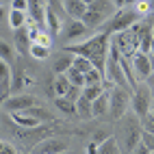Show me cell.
I'll return each mask as SVG.
<instances>
[{"label":"cell","instance_id":"cell-28","mask_svg":"<svg viewBox=\"0 0 154 154\" xmlns=\"http://www.w3.org/2000/svg\"><path fill=\"white\" fill-rule=\"evenodd\" d=\"M33 59L37 61H44L50 57V48H44V46H37V44H30V52H28Z\"/></svg>","mask_w":154,"mask_h":154},{"label":"cell","instance_id":"cell-1","mask_svg":"<svg viewBox=\"0 0 154 154\" xmlns=\"http://www.w3.org/2000/svg\"><path fill=\"white\" fill-rule=\"evenodd\" d=\"M109 46H111V35L106 33H98L89 39H83L78 44H67L63 50L74 57H83L87 61H91L102 76H104V67H106V57H109Z\"/></svg>","mask_w":154,"mask_h":154},{"label":"cell","instance_id":"cell-38","mask_svg":"<svg viewBox=\"0 0 154 154\" xmlns=\"http://www.w3.org/2000/svg\"><path fill=\"white\" fill-rule=\"evenodd\" d=\"M146 83H148V85H154V69H152V74L148 76V80H146Z\"/></svg>","mask_w":154,"mask_h":154},{"label":"cell","instance_id":"cell-10","mask_svg":"<svg viewBox=\"0 0 154 154\" xmlns=\"http://www.w3.org/2000/svg\"><path fill=\"white\" fill-rule=\"evenodd\" d=\"M130 67H132V74H135L137 83H146L148 76L152 74V65H150V59L146 52H137L135 57L130 59Z\"/></svg>","mask_w":154,"mask_h":154},{"label":"cell","instance_id":"cell-47","mask_svg":"<svg viewBox=\"0 0 154 154\" xmlns=\"http://www.w3.org/2000/svg\"><path fill=\"white\" fill-rule=\"evenodd\" d=\"M152 115H154V109H152Z\"/></svg>","mask_w":154,"mask_h":154},{"label":"cell","instance_id":"cell-2","mask_svg":"<svg viewBox=\"0 0 154 154\" xmlns=\"http://www.w3.org/2000/svg\"><path fill=\"white\" fill-rule=\"evenodd\" d=\"M115 11L117 9L113 5V0H94V2L87 7L85 15L80 17V22H83L89 30H96V28H100L104 24L109 17L115 15Z\"/></svg>","mask_w":154,"mask_h":154},{"label":"cell","instance_id":"cell-11","mask_svg":"<svg viewBox=\"0 0 154 154\" xmlns=\"http://www.w3.org/2000/svg\"><path fill=\"white\" fill-rule=\"evenodd\" d=\"M46 5H48V0H28L26 15L30 17V24H35L39 28L46 26Z\"/></svg>","mask_w":154,"mask_h":154},{"label":"cell","instance_id":"cell-29","mask_svg":"<svg viewBox=\"0 0 154 154\" xmlns=\"http://www.w3.org/2000/svg\"><path fill=\"white\" fill-rule=\"evenodd\" d=\"M72 67H76L80 74H87L89 69H94L91 61H87V59H83V57H74V61H72Z\"/></svg>","mask_w":154,"mask_h":154},{"label":"cell","instance_id":"cell-26","mask_svg":"<svg viewBox=\"0 0 154 154\" xmlns=\"http://www.w3.org/2000/svg\"><path fill=\"white\" fill-rule=\"evenodd\" d=\"M65 76H67V80H69V85H74V87H80V89L85 87V74H80V72H78L76 67H69Z\"/></svg>","mask_w":154,"mask_h":154},{"label":"cell","instance_id":"cell-30","mask_svg":"<svg viewBox=\"0 0 154 154\" xmlns=\"http://www.w3.org/2000/svg\"><path fill=\"white\" fill-rule=\"evenodd\" d=\"M98 83H104V76L94 67V69H89L85 74V85H98Z\"/></svg>","mask_w":154,"mask_h":154},{"label":"cell","instance_id":"cell-43","mask_svg":"<svg viewBox=\"0 0 154 154\" xmlns=\"http://www.w3.org/2000/svg\"><path fill=\"white\" fill-rule=\"evenodd\" d=\"M150 89H152V98H154V85H150Z\"/></svg>","mask_w":154,"mask_h":154},{"label":"cell","instance_id":"cell-33","mask_svg":"<svg viewBox=\"0 0 154 154\" xmlns=\"http://www.w3.org/2000/svg\"><path fill=\"white\" fill-rule=\"evenodd\" d=\"M141 143L154 154V135H150V132H141Z\"/></svg>","mask_w":154,"mask_h":154},{"label":"cell","instance_id":"cell-6","mask_svg":"<svg viewBox=\"0 0 154 154\" xmlns=\"http://www.w3.org/2000/svg\"><path fill=\"white\" fill-rule=\"evenodd\" d=\"M152 102H154V98H152L150 85L148 83H137L135 89L130 91V111L141 119L152 111Z\"/></svg>","mask_w":154,"mask_h":154},{"label":"cell","instance_id":"cell-20","mask_svg":"<svg viewBox=\"0 0 154 154\" xmlns=\"http://www.w3.org/2000/svg\"><path fill=\"white\" fill-rule=\"evenodd\" d=\"M69 80L65 74H57L54 76V83H52V89H54V96L57 98H65L67 96V91H69Z\"/></svg>","mask_w":154,"mask_h":154},{"label":"cell","instance_id":"cell-17","mask_svg":"<svg viewBox=\"0 0 154 154\" xmlns=\"http://www.w3.org/2000/svg\"><path fill=\"white\" fill-rule=\"evenodd\" d=\"M46 26H48V30H50V35L61 33V17H59V13L54 11L52 2L46 5Z\"/></svg>","mask_w":154,"mask_h":154},{"label":"cell","instance_id":"cell-14","mask_svg":"<svg viewBox=\"0 0 154 154\" xmlns=\"http://www.w3.org/2000/svg\"><path fill=\"white\" fill-rule=\"evenodd\" d=\"M30 35H28V28L22 26V28H17L15 30V35H13V50H17L20 54H28L30 52Z\"/></svg>","mask_w":154,"mask_h":154},{"label":"cell","instance_id":"cell-27","mask_svg":"<svg viewBox=\"0 0 154 154\" xmlns=\"http://www.w3.org/2000/svg\"><path fill=\"white\" fill-rule=\"evenodd\" d=\"M98 154H119V148H117V139L115 137H109L102 146L98 148Z\"/></svg>","mask_w":154,"mask_h":154},{"label":"cell","instance_id":"cell-25","mask_svg":"<svg viewBox=\"0 0 154 154\" xmlns=\"http://www.w3.org/2000/svg\"><path fill=\"white\" fill-rule=\"evenodd\" d=\"M54 106L65 115H76V102H69L67 98H54Z\"/></svg>","mask_w":154,"mask_h":154},{"label":"cell","instance_id":"cell-7","mask_svg":"<svg viewBox=\"0 0 154 154\" xmlns=\"http://www.w3.org/2000/svg\"><path fill=\"white\" fill-rule=\"evenodd\" d=\"M117 124H119V135L124 137V148L130 152L141 141V119L132 111H128Z\"/></svg>","mask_w":154,"mask_h":154},{"label":"cell","instance_id":"cell-48","mask_svg":"<svg viewBox=\"0 0 154 154\" xmlns=\"http://www.w3.org/2000/svg\"><path fill=\"white\" fill-rule=\"evenodd\" d=\"M0 5H2V0H0Z\"/></svg>","mask_w":154,"mask_h":154},{"label":"cell","instance_id":"cell-37","mask_svg":"<svg viewBox=\"0 0 154 154\" xmlns=\"http://www.w3.org/2000/svg\"><path fill=\"white\" fill-rule=\"evenodd\" d=\"M128 154H152V152H150V150H148L146 146H143V143H141V141H139V143H137V146H135V148H132V150L128 152Z\"/></svg>","mask_w":154,"mask_h":154},{"label":"cell","instance_id":"cell-18","mask_svg":"<svg viewBox=\"0 0 154 154\" xmlns=\"http://www.w3.org/2000/svg\"><path fill=\"white\" fill-rule=\"evenodd\" d=\"M106 113H109V91H104L91 102V117H102Z\"/></svg>","mask_w":154,"mask_h":154},{"label":"cell","instance_id":"cell-8","mask_svg":"<svg viewBox=\"0 0 154 154\" xmlns=\"http://www.w3.org/2000/svg\"><path fill=\"white\" fill-rule=\"evenodd\" d=\"M69 150V141L65 137H46L33 148V154H65Z\"/></svg>","mask_w":154,"mask_h":154},{"label":"cell","instance_id":"cell-44","mask_svg":"<svg viewBox=\"0 0 154 154\" xmlns=\"http://www.w3.org/2000/svg\"><path fill=\"white\" fill-rule=\"evenodd\" d=\"M152 39H154V24H152Z\"/></svg>","mask_w":154,"mask_h":154},{"label":"cell","instance_id":"cell-12","mask_svg":"<svg viewBox=\"0 0 154 154\" xmlns=\"http://www.w3.org/2000/svg\"><path fill=\"white\" fill-rule=\"evenodd\" d=\"M11 78H13L11 63L0 59V102L9 98V94H11Z\"/></svg>","mask_w":154,"mask_h":154},{"label":"cell","instance_id":"cell-3","mask_svg":"<svg viewBox=\"0 0 154 154\" xmlns=\"http://www.w3.org/2000/svg\"><path fill=\"white\" fill-rule=\"evenodd\" d=\"M141 15L135 11V7H126V9H119L115 11V15L109 17L104 24L100 26V33H106V35H115V33H122L126 28H132L135 24L141 22Z\"/></svg>","mask_w":154,"mask_h":154},{"label":"cell","instance_id":"cell-35","mask_svg":"<svg viewBox=\"0 0 154 154\" xmlns=\"http://www.w3.org/2000/svg\"><path fill=\"white\" fill-rule=\"evenodd\" d=\"M11 9L15 11H28V0H11Z\"/></svg>","mask_w":154,"mask_h":154},{"label":"cell","instance_id":"cell-23","mask_svg":"<svg viewBox=\"0 0 154 154\" xmlns=\"http://www.w3.org/2000/svg\"><path fill=\"white\" fill-rule=\"evenodd\" d=\"M109 137H111V135H106L104 130H98L96 135H94V139L89 141V146H87V154H98V148H100Z\"/></svg>","mask_w":154,"mask_h":154},{"label":"cell","instance_id":"cell-5","mask_svg":"<svg viewBox=\"0 0 154 154\" xmlns=\"http://www.w3.org/2000/svg\"><path fill=\"white\" fill-rule=\"evenodd\" d=\"M111 44L117 48V52L126 59H132L139 52V33H137V24L132 28H126L122 33L111 35Z\"/></svg>","mask_w":154,"mask_h":154},{"label":"cell","instance_id":"cell-34","mask_svg":"<svg viewBox=\"0 0 154 154\" xmlns=\"http://www.w3.org/2000/svg\"><path fill=\"white\" fill-rule=\"evenodd\" d=\"M80 94H83V89H80V87H74V85H72V87H69V91H67V96H65V98H67L69 102H76V100L80 98Z\"/></svg>","mask_w":154,"mask_h":154},{"label":"cell","instance_id":"cell-45","mask_svg":"<svg viewBox=\"0 0 154 154\" xmlns=\"http://www.w3.org/2000/svg\"><path fill=\"white\" fill-rule=\"evenodd\" d=\"M139 2H146V5H148V2H150V0H139Z\"/></svg>","mask_w":154,"mask_h":154},{"label":"cell","instance_id":"cell-39","mask_svg":"<svg viewBox=\"0 0 154 154\" xmlns=\"http://www.w3.org/2000/svg\"><path fill=\"white\" fill-rule=\"evenodd\" d=\"M148 59H150V65H152V69H154V52H148Z\"/></svg>","mask_w":154,"mask_h":154},{"label":"cell","instance_id":"cell-32","mask_svg":"<svg viewBox=\"0 0 154 154\" xmlns=\"http://www.w3.org/2000/svg\"><path fill=\"white\" fill-rule=\"evenodd\" d=\"M141 132H150V135H154V115H152V111L148 113L146 117H141Z\"/></svg>","mask_w":154,"mask_h":154},{"label":"cell","instance_id":"cell-21","mask_svg":"<svg viewBox=\"0 0 154 154\" xmlns=\"http://www.w3.org/2000/svg\"><path fill=\"white\" fill-rule=\"evenodd\" d=\"M26 20H28V15H26L24 11H15V9L9 11V26H11L13 30L26 26Z\"/></svg>","mask_w":154,"mask_h":154},{"label":"cell","instance_id":"cell-24","mask_svg":"<svg viewBox=\"0 0 154 154\" xmlns=\"http://www.w3.org/2000/svg\"><path fill=\"white\" fill-rule=\"evenodd\" d=\"M76 115L78 117H83V119H87V117H91V102L80 94V98L76 100Z\"/></svg>","mask_w":154,"mask_h":154},{"label":"cell","instance_id":"cell-16","mask_svg":"<svg viewBox=\"0 0 154 154\" xmlns=\"http://www.w3.org/2000/svg\"><path fill=\"white\" fill-rule=\"evenodd\" d=\"M63 11L69 15V20H80L87 11V5L80 0H63Z\"/></svg>","mask_w":154,"mask_h":154},{"label":"cell","instance_id":"cell-13","mask_svg":"<svg viewBox=\"0 0 154 154\" xmlns=\"http://www.w3.org/2000/svg\"><path fill=\"white\" fill-rule=\"evenodd\" d=\"M87 33H89V28L80 22V20H69V24H67V28H65V39H67V42H72V44H76L78 39L87 37Z\"/></svg>","mask_w":154,"mask_h":154},{"label":"cell","instance_id":"cell-31","mask_svg":"<svg viewBox=\"0 0 154 154\" xmlns=\"http://www.w3.org/2000/svg\"><path fill=\"white\" fill-rule=\"evenodd\" d=\"M13 52H15V50L9 46L7 42H2V39H0V59L7 61V63H11V61H13Z\"/></svg>","mask_w":154,"mask_h":154},{"label":"cell","instance_id":"cell-36","mask_svg":"<svg viewBox=\"0 0 154 154\" xmlns=\"http://www.w3.org/2000/svg\"><path fill=\"white\" fill-rule=\"evenodd\" d=\"M0 154H17V150H15L9 141H2V139H0Z\"/></svg>","mask_w":154,"mask_h":154},{"label":"cell","instance_id":"cell-22","mask_svg":"<svg viewBox=\"0 0 154 154\" xmlns=\"http://www.w3.org/2000/svg\"><path fill=\"white\" fill-rule=\"evenodd\" d=\"M104 91H109L106 87H104V83H98V85H85L83 87V96L89 100V102H94L98 96H102Z\"/></svg>","mask_w":154,"mask_h":154},{"label":"cell","instance_id":"cell-9","mask_svg":"<svg viewBox=\"0 0 154 154\" xmlns=\"http://www.w3.org/2000/svg\"><path fill=\"white\" fill-rule=\"evenodd\" d=\"M37 104V98L35 96H28V94H15V96H9L5 98L2 102V106L5 111L11 115V113H20V111H26L30 106H35Z\"/></svg>","mask_w":154,"mask_h":154},{"label":"cell","instance_id":"cell-15","mask_svg":"<svg viewBox=\"0 0 154 154\" xmlns=\"http://www.w3.org/2000/svg\"><path fill=\"white\" fill-rule=\"evenodd\" d=\"M9 117H11V122H13L15 126L24 128V130H35V128L42 126V122L35 119V117H30L28 113H24V111H22V113H11Z\"/></svg>","mask_w":154,"mask_h":154},{"label":"cell","instance_id":"cell-19","mask_svg":"<svg viewBox=\"0 0 154 154\" xmlns=\"http://www.w3.org/2000/svg\"><path fill=\"white\" fill-rule=\"evenodd\" d=\"M72 61H74V54H69V52H61V54L54 59V63H52L54 76H57V74H67V69L72 67Z\"/></svg>","mask_w":154,"mask_h":154},{"label":"cell","instance_id":"cell-41","mask_svg":"<svg viewBox=\"0 0 154 154\" xmlns=\"http://www.w3.org/2000/svg\"><path fill=\"white\" fill-rule=\"evenodd\" d=\"M150 52H154V39H152V46H150Z\"/></svg>","mask_w":154,"mask_h":154},{"label":"cell","instance_id":"cell-4","mask_svg":"<svg viewBox=\"0 0 154 154\" xmlns=\"http://www.w3.org/2000/svg\"><path fill=\"white\" fill-rule=\"evenodd\" d=\"M130 111V89L128 87H111L109 89V117L119 122Z\"/></svg>","mask_w":154,"mask_h":154},{"label":"cell","instance_id":"cell-46","mask_svg":"<svg viewBox=\"0 0 154 154\" xmlns=\"http://www.w3.org/2000/svg\"><path fill=\"white\" fill-rule=\"evenodd\" d=\"M152 109H154V102H152Z\"/></svg>","mask_w":154,"mask_h":154},{"label":"cell","instance_id":"cell-40","mask_svg":"<svg viewBox=\"0 0 154 154\" xmlns=\"http://www.w3.org/2000/svg\"><path fill=\"white\" fill-rule=\"evenodd\" d=\"M80 2H85V5H87V7H89V5H91V2H94V0H80Z\"/></svg>","mask_w":154,"mask_h":154},{"label":"cell","instance_id":"cell-42","mask_svg":"<svg viewBox=\"0 0 154 154\" xmlns=\"http://www.w3.org/2000/svg\"><path fill=\"white\" fill-rule=\"evenodd\" d=\"M0 15H5V9H2V5H0Z\"/></svg>","mask_w":154,"mask_h":154}]
</instances>
